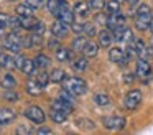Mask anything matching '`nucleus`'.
Instances as JSON below:
<instances>
[{
	"instance_id": "nucleus-1",
	"label": "nucleus",
	"mask_w": 153,
	"mask_h": 135,
	"mask_svg": "<svg viewBox=\"0 0 153 135\" xmlns=\"http://www.w3.org/2000/svg\"><path fill=\"white\" fill-rule=\"evenodd\" d=\"M153 22V15H152V10L146 3H142V5L137 8L135 13V26L140 30V31H145L152 26Z\"/></svg>"
},
{
	"instance_id": "nucleus-2",
	"label": "nucleus",
	"mask_w": 153,
	"mask_h": 135,
	"mask_svg": "<svg viewBox=\"0 0 153 135\" xmlns=\"http://www.w3.org/2000/svg\"><path fill=\"white\" fill-rule=\"evenodd\" d=\"M64 89L69 91L73 95H82L86 94L87 86L86 81H82L81 78H66L64 79Z\"/></svg>"
},
{
	"instance_id": "nucleus-3",
	"label": "nucleus",
	"mask_w": 153,
	"mask_h": 135,
	"mask_svg": "<svg viewBox=\"0 0 153 135\" xmlns=\"http://www.w3.org/2000/svg\"><path fill=\"white\" fill-rule=\"evenodd\" d=\"M135 74H137V78H140L143 82L150 81V78H152V66H150L148 59L140 58L138 61H137V69H135Z\"/></svg>"
},
{
	"instance_id": "nucleus-4",
	"label": "nucleus",
	"mask_w": 153,
	"mask_h": 135,
	"mask_svg": "<svg viewBox=\"0 0 153 135\" xmlns=\"http://www.w3.org/2000/svg\"><path fill=\"white\" fill-rule=\"evenodd\" d=\"M140 102H142V92H140L138 89L128 91L125 94V99H123V104H125V107L128 109V110H135L140 105Z\"/></svg>"
},
{
	"instance_id": "nucleus-5",
	"label": "nucleus",
	"mask_w": 153,
	"mask_h": 135,
	"mask_svg": "<svg viewBox=\"0 0 153 135\" xmlns=\"http://www.w3.org/2000/svg\"><path fill=\"white\" fill-rule=\"evenodd\" d=\"M114 38H115V41L120 43V45H128V43L133 41V33L130 28L120 26V28L114 30Z\"/></svg>"
},
{
	"instance_id": "nucleus-6",
	"label": "nucleus",
	"mask_w": 153,
	"mask_h": 135,
	"mask_svg": "<svg viewBox=\"0 0 153 135\" xmlns=\"http://www.w3.org/2000/svg\"><path fill=\"white\" fill-rule=\"evenodd\" d=\"M102 122H104V127L109 128V130H120L127 124V120L120 115H110V117H105Z\"/></svg>"
},
{
	"instance_id": "nucleus-7",
	"label": "nucleus",
	"mask_w": 153,
	"mask_h": 135,
	"mask_svg": "<svg viewBox=\"0 0 153 135\" xmlns=\"http://www.w3.org/2000/svg\"><path fill=\"white\" fill-rule=\"evenodd\" d=\"M109 58L112 63H115V64H120V66H125L127 63H128V56H127L125 49L122 48H110L109 51Z\"/></svg>"
},
{
	"instance_id": "nucleus-8",
	"label": "nucleus",
	"mask_w": 153,
	"mask_h": 135,
	"mask_svg": "<svg viewBox=\"0 0 153 135\" xmlns=\"http://www.w3.org/2000/svg\"><path fill=\"white\" fill-rule=\"evenodd\" d=\"M25 117H28L30 120H33L35 124H43L45 122V112L41 110L38 105H31V107H28V109H25Z\"/></svg>"
},
{
	"instance_id": "nucleus-9",
	"label": "nucleus",
	"mask_w": 153,
	"mask_h": 135,
	"mask_svg": "<svg viewBox=\"0 0 153 135\" xmlns=\"http://www.w3.org/2000/svg\"><path fill=\"white\" fill-rule=\"evenodd\" d=\"M5 46H7V49H10V51L18 53L22 48V36H18L17 31L7 35L5 36Z\"/></svg>"
},
{
	"instance_id": "nucleus-10",
	"label": "nucleus",
	"mask_w": 153,
	"mask_h": 135,
	"mask_svg": "<svg viewBox=\"0 0 153 135\" xmlns=\"http://www.w3.org/2000/svg\"><path fill=\"white\" fill-rule=\"evenodd\" d=\"M0 26L4 28H12L13 31H17V28H20V18H13L8 13H0Z\"/></svg>"
},
{
	"instance_id": "nucleus-11",
	"label": "nucleus",
	"mask_w": 153,
	"mask_h": 135,
	"mask_svg": "<svg viewBox=\"0 0 153 135\" xmlns=\"http://www.w3.org/2000/svg\"><path fill=\"white\" fill-rule=\"evenodd\" d=\"M17 68H20L25 74L31 76V74H35V68H36V66H35L33 59H28V58H23V56H18V58H17Z\"/></svg>"
},
{
	"instance_id": "nucleus-12",
	"label": "nucleus",
	"mask_w": 153,
	"mask_h": 135,
	"mask_svg": "<svg viewBox=\"0 0 153 135\" xmlns=\"http://www.w3.org/2000/svg\"><path fill=\"white\" fill-rule=\"evenodd\" d=\"M120 26H125V16L122 15V13H112V15H109V22H107V28H110L114 31V30L120 28Z\"/></svg>"
},
{
	"instance_id": "nucleus-13",
	"label": "nucleus",
	"mask_w": 153,
	"mask_h": 135,
	"mask_svg": "<svg viewBox=\"0 0 153 135\" xmlns=\"http://www.w3.org/2000/svg\"><path fill=\"white\" fill-rule=\"evenodd\" d=\"M56 18L61 20L63 23H66V25H71V23L74 22V13L71 12V8L68 7L66 2L63 3V7H61V10H59V13H58Z\"/></svg>"
},
{
	"instance_id": "nucleus-14",
	"label": "nucleus",
	"mask_w": 153,
	"mask_h": 135,
	"mask_svg": "<svg viewBox=\"0 0 153 135\" xmlns=\"http://www.w3.org/2000/svg\"><path fill=\"white\" fill-rule=\"evenodd\" d=\"M114 31L110 28H104L102 31L99 33V46H104V48H109L114 43Z\"/></svg>"
},
{
	"instance_id": "nucleus-15",
	"label": "nucleus",
	"mask_w": 153,
	"mask_h": 135,
	"mask_svg": "<svg viewBox=\"0 0 153 135\" xmlns=\"http://www.w3.org/2000/svg\"><path fill=\"white\" fill-rule=\"evenodd\" d=\"M135 48H137V54H138V58L150 59L152 51H150V48L145 45V41H143V40H135Z\"/></svg>"
},
{
	"instance_id": "nucleus-16",
	"label": "nucleus",
	"mask_w": 153,
	"mask_h": 135,
	"mask_svg": "<svg viewBox=\"0 0 153 135\" xmlns=\"http://www.w3.org/2000/svg\"><path fill=\"white\" fill-rule=\"evenodd\" d=\"M51 109H59V110H64V112H68V114H71V112H73V102L64 101V99L59 97V99L51 102Z\"/></svg>"
},
{
	"instance_id": "nucleus-17",
	"label": "nucleus",
	"mask_w": 153,
	"mask_h": 135,
	"mask_svg": "<svg viewBox=\"0 0 153 135\" xmlns=\"http://www.w3.org/2000/svg\"><path fill=\"white\" fill-rule=\"evenodd\" d=\"M25 89H27V92L31 95H40L41 91H43V86H41L36 79H30V81L25 84Z\"/></svg>"
},
{
	"instance_id": "nucleus-18",
	"label": "nucleus",
	"mask_w": 153,
	"mask_h": 135,
	"mask_svg": "<svg viewBox=\"0 0 153 135\" xmlns=\"http://www.w3.org/2000/svg\"><path fill=\"white\" fill-rule=\"evenodd\" d=\"M51 31H53V36L61 38V36H64L68 33V25L63 23L61 20H58V22H54L53 25H51Z\"/></svg>"
},
{
	"instance_id": "nucleus-19",
	"label": "nucleus",
	"mask_w": 153,
	"mask_h": 135,
	"mask_svg": "<svg viewBox=\"0 0 153 135\" xmlns=\"http://www.w3.org/2000/svg\"><path fill=\"white\" fill-rule=\"evenodd\" d=\"M0 66H4L7 69H15L17 68V58L5 54V53H0Z\"/></svg>"
},
{
	"instance_id": "nucleus-20",
	"label": "nucleus",
	"mask_w": 153,
	"mask_h": 135,
	"mask_svg": "<svg viewBox=\"0 0 153 135\" xmlns=\"http://www.w3.org/2000/svg\"><path fill=\"white\" fill-rule=\"evenodd\" d=\"M38 23V18L33 15H25V16H20V25L22 28H27V30H33Z\"/></svg>"
},
{
	"instance_id": "nucleus-21",
	"label": "nucleus",
	"mask_w": 153,
	"mask_h": 135,
	"mask_svg": "<svg viewBox=\"0 0 153 135\" xmlns=\"http://www.w3.org/2000/svg\"><path fill=\"white\" fill-rule=\"evenodd\" d=\"M15 119V112L10 110V109H0V125L10 124Z\"/></svg>"
},
{
	"instance_id": "nucleus-22",
	"label": "nucleus",
	"mask_w": 153,
	"mask_h": 135,
	"mask_svg": "<svg viewBox=\"0 0 153 135\" xmlns=\"http://www.w3.org/2000/svg\"><path fill=\"white\" fill-rule=\"evenodd\" d=\"M51 119H53V122H56V124H63V122H66L68 119V112L64 110H59V109H51Z\"/></svg>"
},
{
	"instance_id": "nucleus-23",
	"label": "nucleus",
	"mask_w": 153,
	"mask_h": 135,
	"mask_svg": "<svg viewBox=\"0 0 153 135\" xmlns=\"http://www.w3.org/2000/svg\"><path fill=\"white\" fill-rule=\"evenodd\" d=\"M89 10H91V5L86 2H77L76 5H74V13L79 15V16H87Z\"/></svg>"
},
{
	"instance_id": "nucleus-24",
	"label": "nucleus",
	"mask_w": 153,
	"mask_h": 135,
	"mask_svg": "<svg viewBox=\"0 0 153 135\" xmlns=\"http://www.w3.org/2000/svg\"><path fill=\"white\" fill-rule=\"evenodd\" d=\"M63 3H64V0H48L46 5H48V10H50L54 16H58V13H59Z\"/></svg>"
},
{
	"instance_id": "nucleus-25",
	"label": "nucleus",
	"mask_w": 153,
	"mask_h": 135,
	"mask_svg": "<svg viewBox=\"0 0 153 135\" xmlns=\"http://www.w3.org/2000/svg\"><path fill=\"white\" fill-rule=\"evenodd\" d=\"M84 56L86 58H94V56H97V53H99V45H96V43H87L86 48H84Z\"/></svg>"
},
{
	"instance_id": "nucleus-26",
	"label": "nucleus",
	"mask_w": 153,
	"mask_h": 135,
	"mask_svg": "<svg viewBox=\"0 0 153 135\" xmlns=\"http://www.w3.org/2000/svg\"><path fill=\"white\" fill-rule=\"evenodd\" d=\"M86 68H87V59H86V56L76 58V59L73 61V69H74L76 72H82Z\"/></svg>"
},
{
	"instance_id": "nucleus-27",
	"label": "nucleus",
	"mask_w": 153,
	"mask_h": 135,
	"mask_svg": "<svg viewBox=\"0 0 153 135\" xmlns=\"http://www.w3.org/2000/svg\"><path fill=\"white\" fill-rule=\"evenodd\" d=\"M0 86L4 89H13L15 86H17V81H15V78L12 74H5L4 78H2V81H0Z\"/></svg>"
},
{
	"instance_id": "nucleus-28",
	"label": "nucleus",
	"mask_w": 153,
	"mask_h": 135,
	"mask_svg": "<svg viewBox=\"0 0 153 135\" xmlns=\"http://www.w3.org/2000/svg\"><path fill=\"white\" fill-rule=\"evenodd\" d=\"M71 56H73V53H71L68 48H61L59 46V48L56 49V59L58 61H69Z\"/></svg>"
},
{
	"instance_id": "nucleus-29",
	"label": "nucleus",
	"mask_w": 153,
	"mask_h": 135,
	"mask_svg": "<svg viewBox=\"0 0 153 135\" xmlns=\"http://www.w3.org/2000/svg\"><path fill=\"white\" fill-rule=\"evenodd\" d=\"M33 63H35V66H36L38 69H45L48 64H50V58L45 56V54H36L35 59H33Z\"/></svg>"
},
{
	"instance_id": "nucleus-30",
	"label": "nucleus",
	"mask_w": 153,
	"mask_h": 135,
	"mask_svg": "<svg viewBox=\"0 0 153 135\" xmlns=\"http://www.w3.org/2000/svg\"><path fill=\"white\" fill-rule=\"evenodd\" d=\"M87 43H89V41H87L84 36H77V38L73 41V49H74V51H84V48H86Z\"/></svg>"
},
{
	"instance_id": "nucleus-31",
	"label": "nucleus",
	"mask_w": 153,
	"mask_h": 135,
	"mask_svg": "<svg viewBox=\"0 0 153 135\" xmlns=\"http://www.w3.org/2000/svg\"><path fill=\"white\" fill-rule=\"evenodd\" d=\"M50 78H51V81H53V82H61V81L66 79V72H64L63 69H53L51 74H50Z\"/></svg>"
},
{
	"instance_id": "nucleus-32",
	"label": "nucleus",
	"mask_w": 153,
	"mask_h": 135,
	"mask_svg": "<svg viewBox=\"0 0 153 135\" xmlns=\"http://www.w3.org/2000/svg\"><path fill=\"white\" fill-rule=\"evenodd\" d=\"M120 2H117V0H110V2L105 3V10L109 15H112V13H119L120 12Z\"/></svg>"
},
{
	"instance_id": "nucleus-33",
	"label": "nucleus",
	"mask_w": 153,
	"mask_h": 135,
	"mask_svg": "<svg viewBox=\"0 0 153 135\" xmlns=\"http://www.w3.org/2000/svg\"><path fill=\"white\" fill-rule=\"evenodd\" d=\"M94 102H96L97 105H109L110 104V97L107 94H96L94 95Z\"/></svg>"
},
{
	"instance_id": "nucleus-34",
	"label": "nucleus",
	"mask_w": 153,
	"mask_h": 135,
	"mask_svg": "<svg viewBox=\"0 0 153 135\" xmlns=\"http://www.w3.org/2000/svg\"><path fill=\"white\" fill-rule=\"evenodd\" d=\"M36 81L45 87V86L48 84V81H51V78H50V74H48V72H45L43 69H40V72H36Z\"/></svg>"
},
{
	"instance_id": "nucleus-35",
	"label": "nucleus",
	"mask_w": 153,
	"mask_h": 135,
	"mask_svg": "<svg viewBox=\"0 0 153 135\" xmlns=\"http://www.w3.org/2000/svg\"><path fill=\"white\" fill-rule=\"evenodd\" d=\"M76 124H77V127L86 128V130H92V128L96 127V125H94V122L87 120V119H77V120H76Z\"/></svg>"
},
{
	"instance_id": "nucleus-36",
	"label": "nucleus",
	"mask_w": 153,
	"mask_h": 135,
	"mask_svg": "<svg viewBox=\"0 0 153 135\" xmlns=\"http://www.w3.org/2000/svg\"><path fill=\"white\" fill-rule=\"evenodd\" d=\"M31 7L30 5H27V3H22V5H18L17 7V13L20 16H25V15H31Z\"/></svg>"
},
{
	"instance_id": "nucleus-37",
	"label": "nucleus",
	"mask_w": 153,
	"mask_h": 135,
	"mask_svg": "<svg viewBox=\"0 0 153 135\" xmlns=\"http://www.w3.org/2000/svg\"><path fill=\"white\" fill-rule=\"evenodd\" d=\"M89 5L92 10H96V12H100V10L105 7V2L104 0H89Z\"/></svg>"
},
{
	"instance_id": "nucleus-38",
	"label": "nucleus",
	"mask_w": 153,
	"mask_h": 135,
	"mask_svg": "<svg viewBox=\"0 0 153 135\" xmlns=\"http://www.w3.org/2000/svg\"><path fill=\"white\" fill-rule=\"evenodd\" d=\"M82 33H86V36H94L96 35V25L94 23H84V31Z\"/></svg>"
},
{
	"instance_id": "nucleus-39",
	"label": "nucleus",
	"mask_w": 153,
	"mask_h": 135,
	"mask_svg": "<svg viewBox=\"0 0 153 135\" xmlns=\"http://www.w3.org/2000/svg\"><path fill=\"white\" fill-rule=\"evenodd\" d=\"M96 22L99 23V25H105L107 26V22H109V13H97L96 15Z\"/></svg>"
},
{
	"instance_id": "nucleus-40",
	"label": "nucleus",
	"mask_w": 153,
	"mask_h": 135,
	"mask_svg": "<svg viewBox=\"0 0 153 135\" xmlns=\"http://www.w3.org/2000/svg\"><path fill=\"white\" fill-rule=\"evenodd\" d=\"M71 30H73L74 33H77V35H79V33H82V31H84V23L73 22V23H71Z\"/></svg>"
},
{
	"instance_id": "nucleus-41",
	"label": "nucleus",
	"mask_w": 153,
	"mask_h": 135,
	"mask_svg": "<svg viewBox=\"0 0 153 135\" xmlns=\"http://www.w3.org/2000/svg\"><path fill=\"white\" fill-rule=\"evenodd\" d=\"M4 97L7 99V101H10V102L18 101V94H17V92H13V91H10V89H7V92L4 94Z\"/></svg>"
},
{
	"instance_id": "nucleus-42",
	"label": "nucleus",
	"mask_w": 153,
	"mask_h": 135,
	"mask_svg": "<svg viewBox=\"0 0 153 135\" xmlns=\"http://www.w3.org/2000/svg\"><path fill=\"white\" fill-rule=\"evenodd\" d=\"M27 5H30L31 8H41V5H43V0H27Z\"/></svg>"
},
{
	"instance_id": "nucleus-43",
	"label": "nucleus",
	"mask_w": 153,
	"mask_h": 135,
	"mask_svg": "<svg viewBox=\"0 0 153 135\" xmlns=\"http://www.w3.org/2000/svg\"><path fill=\"white\" fill-rule=\"evenodd\" d=\"M61 99H64V101H69V102H73V94H71L69 91H66V89H63L61 91V95H59Z\"/></svg>"
},
{
	"instance_id": "nucleus-44",
	"label": "nucleus",
	"mask_w": 153,
	"mask_h": 135,
	"mask_svg": "<svg viewBox=\"0 0 153 135\" xmlns=\"http://www.w3.org/2000/svg\"><path fill=\"white\" fill-rule=\"evenodd\" d=\"M48 48H51V49H58V48H59V41H58L56 38H51L50 41H48Z\"/></svg>"
},
{
	"instance_id": "nucleus-45",
	"label": "nucleus",
	"mask_w": 153,
	"mask_h": 135,
	"mask_svg": "<svg viewBox=\"0 0 153 135\" xmlns=\"http://www.w3.org/2000/svg\"><path fill=\"white\" fill-rule=\"evenodd\" d=\"M36 134L38 135H50V134H53V130H51V128H48V127H40L36 130Z\"/></svg>"
},
{
	"instance_id": "nucleus-46",
	"label": "nucleus",
	"mask_w": 153,
	"mask_h": 135,
	"mask_svg": "<svg viewBox=\"0 0 153 135\" xmlns=\"http://www.w3.org/2000/svg\"><path fill=\"white\" fill-rule=\"evenodd\" d=\"M35 33H38V35H43V31H45V23H41V22H38L36 23V26H35Z\"/></svg>"
},
{
	"instance_id": "nucleus-47",
	"label": "nucleus",
	"mask_w": 153,
	"mask_h": 135,
	"mask_svg": "<svg viewBox=\"0 0 153 135\" xmlns=\"http://www.w3.org/2000/svg\"><path fill=\"white\" fill-rule=\"evenodd\" d=\"M135 76H137V74H132V72H125V74H123V81H125L127 84H130V82H133Z\"/></svg>"
},
{
	"instance_id": "nucleus-48",
	"label": "nucleus",
	"mask_w": 153,
	"mask_h": 135,
	"mask_svg": "<svg viewBox=\"0 0 153 135\" xmlns=\"http://www.w3.org/2000/svg\"><path fill=\"white\" fill-rule=\"evenodd\" d=\"M30 127H23V125H20V127L17 128V134L18 135H27V134H30Z\"/></svg>"
},
{
	"instance_id": "nucleus-49",
	"label": "nucleus",
	"mask_w": 153,
	"mask_h": 135,
	"mask_svg": "<svg viewBox=\"0 0 153 135\" xmlns=\"http://www.w3.org/2000/svg\"><path fill=\"white\" fill-rule=\"evenodd\" d=\"M127 2H128V3H130V5H135V3H137V2H138V0H127Z\"/></svg>"
},
{
	"instance_id": "nucleus-50",
	"label": "nucleus",
	"mask_w": 153,
	"mask_h": 135,
	"mask_svg": "<svg viewBox=\"0 0 153 135\" xmlns=\"http://www.w3.org/2000/svg\"><path fill=\"white\" fill-rule=\"evenodd\" d=\"M5 31H4V26H0V36H4Z\"/></svg>"
},
{
	"instance_id": "nucleus-51",
	"label": "nucleus",
	"mask_w": 153,
	"mask_h": 135,
	"mask_svg": "<svg viewBox=\"0 0 153 135\" xmlns=\"http://www.w3.org/2000/svg\"><path fill=\"white\" fill-rule=\"evenodd\" d=\"M117 2H122V0H117Z\"/></svg>"
},
{
	"instance_id": "nucleus-52",
	"label": "nucleus",
	"mask_w": 153,
	"mask_h": 135,
	"mask_svg": "<svg viewBox=\"0 0 153 135\" xmlns=\"http://www.w3.org/2000/svg\"><path fill=\"white\" fill-rule=\"evenodd\" d=\"M0 53H2V48H0Z\"/></svg>"
}]
</instances>
